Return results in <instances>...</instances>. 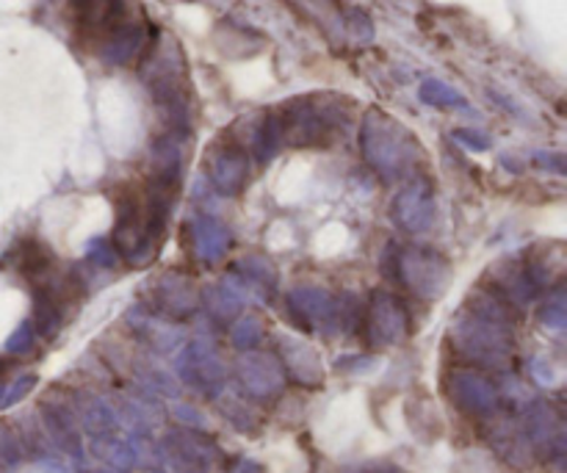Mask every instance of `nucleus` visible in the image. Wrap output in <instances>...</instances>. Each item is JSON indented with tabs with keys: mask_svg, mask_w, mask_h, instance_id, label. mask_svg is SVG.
<instances>
[{
	"mask_svg": "<svg viewBox=\"0 0 567 473\" xmlns=\"http://www.w3.org/2000/svg\"><path fill=\"white\" fill-rule=\"evenodd\" d=\"M177 188L181 186L150 175L144 183L127 186L116 199V225L111 244L131 269H144L158 258L166 230H169Z\"/></svg>",
	"mask_w": 567,
	"mask_h": 473,
	"instance_id": "1",
	"label": "nucleus"
},
{
	"mask_svg": "<svg viewBox=\"0 0 567 473\" xmlns=\"http://www.w3.org/2000/svg\"><path fill=\"white\" fill-rule=\"evenodd\" d=\"M515 310L496 291H474L457 319L452 321L454 349L463 360L491 371H507L513 366L518 341H515Z\"/></svg>",
	"mask_w": 567,
	"mask_h": 473,
	"instance_id": "2",
	"label": "nucleus"
},
{
	"mask_svg": "<svg viewBox=\"0 0 567 473\" xmlns=\"http://www.w3.org/2000/svg\"><path fill=\"white\" fill-rule=\"evenodd\" d=\"M142 81L169 131L192 133V86H188L186 61L175 42L153 39L147 44Z\"/></svg>",
	"mask_w": 567,
	"mask_h": 473,
	"instance_id": "3",
	"label": "nucleus"
},
{
	"mask_svg": "<svg viewBox=\"0 0 567 473\" xmlns=\"http://www.w3.org/2000/svg\"><path fill=\"white\" fill-rule=\"evenodd\" d=\"M360 147L363 158L385 183L410 181L424 161L415 133H410L396 116L371 109L360 125Z\"/></svg>",
	"mask_w": 567,
	"mask_h": 473,
	"instance_id": "4",
	"label": "nucleus"
},
{
	"mask_svg": "<svg viewBox=\"0 0 567 473\" xmlns=\"http://www.w3.org/2000/svg\"><path fill=\"white\" fill-rule=\"evenodd\" d=\"M282 147H330L349 131V105L332 94H305L275 109Z\"/></svg>",
	"mask_w": 567,
	"mask_h": 473,
	"instance_id": "5",
	"label": "nucleus"
},
{
	"mask_svg": "<svg viewBox=\"0 0 567 473\" xmlns=\"http://www.w3.org/2000/svg\"><path fill=\"white\" fill-rule=\"evenodd\" d=\"M393 277L413 297L435 302L452 288V260L432 247H402L393 253Z\"/></svg>",
	"mask_w": 567,
	"mask_h": 473,
	"instance_id": "6",
	"label": "nucleus"
},
{
	"mask_svg": "<svg viewBox=\"0 0 567 473\" xmlns=\"http://www.w3.org/2000/svg\"><path fill=\"white\" fill-rule=\"evenodd\" d=\"M491 280L498 297L507 299L513 308H526L548 291V266L524 253L507 255L491 271Z\"/></svg>",
	"mask_w": 567,
	"mask_h": 473,
	"instance_id": "7",
	"label": "nucleus"
},
{
	"mask_svg": "<svg viewBox=\"0 0 567 473\" xmlns=\"http://www.w3.org/2000/svg\"><path fill=\"white\" fill-rule=\"evenodd\" d=\"M161 460L169 473H214L225 454L205 432L177 426L161 438Z\"/></svg>",
	"mask_w": 567,
	"mask_h": 473,
	"instance_id": "8",
	"label": "nucleus"
},
{
	"mask_svg": "<svg viewBox=\"0 0 567 473\" xmlns=\"http://www.w3.org/2000/svg\"><path fill=\"white\" fill-rule=\"evenodd\" d=\"M177 374L205 399H219L227 388V366L219 358L216 347L205 338H194L177 358Z\"/></svg>",
	"mask_w": 567,
	"mask_h": 473,
	"instance_id": "9",
	"label": "nucleus"
},
{
	"mask_svg": "<svg viewBox=\"0 0 567 473\" xmlns=\"http://www.w3.org/2000/svg\"><path fill=\"white\" fill-rule=\"evenodd\" d=\"M365 341L374 349H391L408 338L410 316L402 299L391 291H374L363 305Z\"/></svg>",
	"mask_w": 567,
	"mask_h": 473,
	"instance_id": "10",
	"label": "nucleus"
},
{
	"mask_svg": "<svg viewBox=\"0 0 567 473\" xmlns=\"http://www.w3.org/2000/svg\"><path fill=\"white\" fill-rule=\"evenodd\" d=\"M520 426H524L526 438H529L532 449H535L537 460H548L554 465L565 463L567 452V435H565V419L551 402H535L518 413Z\"/></svg>",
	"mask_w": 567,
	"mask_h": 473,
	"instance_id": "11",
	"label": "nucleus"
},
{
	"mask_svg": "<svg viewBox=\"0 0 567 473\" xmlns=\"http://www.w3.org/2000/svg\"><path fill=\"white\" fill-rule=\"evenodd\" d=\"M286 308L291 319L305 332H319V336H338L341 319H338V299L319 286L293 288L286 297Z\"/></svg>",
	"mask_w": 567,
	"mask_h": 473,
	"instance_id": "12",
	"label": "nucleus"
},
{
	"mask_svg": "<svg viewBox=\"0 0 567 473\" xmlns=\"http://www.w3.org/2000/svg\"><path fill=\"white\" fill-rule=\"evenodd\" d=\"M446 391L452 402L476 421L493 419L502 410V397H498L496 382L487 380L485 374L474 369H454L446 377Z\"/></svg>",
	"mask_w": 567,
	"mask_h": 473,
	"instance_id": "13",
	"label": "nucleus"
},
{
	"mask_svg": "<svg viewBox=\"0 0 567 473\" xmlns=\"http://www.w3.org/2000/svg\"><path fill=\"white\" fill-rule=\"evenodd\" d=\"M236 380L249 399H255V402H271V399H277L286 391L288 377L282 371V363L277 354L249 349V352H244L238 358Z\"/></svg>",
	"mask_w": 567,
	"mask_h": 473,
	"instance_id": "14",
	"label": "nucleus"
},
{
	"mask_svg": "<svg viewBox=\"0 0 567 473\" xmlns=\"http://www.w3.org/2000/svg\"><path fill=\"white\" fill-rule=\"evenodd\" d=\"M205 169H208V181L216 194H221V197H238L249 183L252 158H249V153L241 144L219 142L208 150Z\"/></svg>",
	"mask_w": 567,
	"mask_h": 473,
	"instance_id": "15",
	"label": "nucleus"
},
{
	"mask_svg": "<svg viewBox=\"0 0 567 473\" xmlns=\"http://www.w3.org/2000/svg\"><path fill=\"white\" fill-rule=\"evenodd\" d=\"M150 308H153L155 319L164 321H183L192 319L199 308L197 286L183 271H166L155 280L153 291H150Z\"/></svg>",
	"mask_w": 567,
	"mask_h": 473,
	"instance_id": "16",
	"label": "nucleus"
},
{
	"mask_svg": "<svg viewBox=\"0 0 567 473\" xmlns=\"http://www.w3.org/2000/svg\"><path fill=\"white\" fill-rule=\"evenodd\" d=\"M482 424H485L487 443H491V449L504 463L518 471H529L537 463L535 449H532L529 438H526L524 426H520L518 413L502 415V410H498L493 419L482 421Z\"/></svg>",
	"mask_w": 567,
	"mask_h": 473,
	"instance_id": "17",
	"label": "nucleus"
},
{
	"mask_svg": "<svg viewBox=\"0 0 567 473\" xmlns=\"http://www.w3.org/2000/svg\"><path fill=\"white\" fill-rule=\"evenodd\" d=\"M3 264H9L11 269L22 277V280L31 282V288L53 286V282L61 277L55 255L50 253L48 244H42L39 238H33V236L20 238V241L9 249V255L3 258Z\"/></svg>",
	"mask_w": 567,
	"mask_h": 473,
	"instance_id": "18",
	"label": "nucleus"
},
{
	"mask_svg": "<svg viewBox=\"0 0 567 473\" xmlns=\"http://www.w3.org/2000/svg\"><path fill=\"white\" fill-rule=\"evenodd\" d=\"M39 419H42L44 430H48L50 441L59 446V452H64L66 457L78 460V463L86 457L81 419H78V413L70 408V404L61 402V399L44 397L42 402H39Z\"/></svg>",
	"mask_w": 567,
	"mask_h": 473,
	"instance_id": "19",
	"label": "nucleus"
},
{
	"mask_svg": "<svg viewBox=\"0 0 567 473\" xmlns=\"http://www.w3.org/2000/svg\"><path fill=\"white\" fill-rule=\"evenodd\" d=\"M393 222L408 233H426L435 222V192L424 177H410L393 199Z\"/></svg>",
	"mask_w": 567,
	"mask_h": 473,
	"instance_id": "20",
	"label": "nucleus"
},
{
	"mask_svg": "<svg viewBox=\"0 0 567 473\" xmlns=\"http://www.w3.org/2000/svg\"><path fill=\"white\" fill-rule=\"evenodd\" d=\"M277 352H280V363L288 380L305 388L324 385V360H321L319 349L310 347L305 338L280 336L277 338Z\"/></svg>",
	"mask_w": 567,
	"mask_h": 473,
	"instance_id": "21",
	"label": "nucleus"
},
{
	"mask_svg": "<svg viewBox=\"0 0 567 473\" xmlns=\"http://www.w3.org/2000/svg\"><path fill=\"white\" fill-rule=\"evenodd\" d=\"M150 44V22L142 17H131L125 25L116 28L114 33L97 44V53L105 64L127 66L136 59H142Z\"/></svg>",
	"mask_w": 567,
	"mask_h": 473,
	"instance_id": "22",
	"label": "nucleus"
},
{
	"mask_svg": "<svg viewBox=\"0 0 567 473\" xmlns=\"http://www.w3.org/2000/svg\"><path fill=\"white\" fill-rule=\"evenodd\" d=\"M72 9H75L78 28L83 37L94 39L97 44L131 20L127 0H72Z\"/></svg>",
	"mask_w": 567,
	"mask_h": 473,
	"instance_id": "23",
	"label": "nucleus"
},
{
	"mask_svg": "<svg viewBox=\"0 0 567 473\" xmlns=\"http://www.w3.org/2000/svg\"><path fill=\"white\" fill-rule=\"evenodd\" d=\"M192 247L199 264L216 266L230 255L233 236L225 222H219L210 214H199L192 222Z\"/></svg>",
	"mask_w": 567,
	"mask_h": 473,
	"instance_id": "24",
	"label": "nucleus"
},
{
	"mask_svg": "<svg viewBox=\"0 0 567 473\" xmlns=\"http://www.w3.org/2000/svg\"><path fill=\"white\" fill-rule=\"evenodd\" d=\"M199 302L205 305V310H208V316L214 321H219V325H233V321L241 316L244 305H247V294H244V288L238 286L236 277H225L221 282H216V286H208L205 288V294L199 297Z\"/></svg>",
	"mask_w": 567,
	"mask_h": 473,
	"instance_id": "25",
	"label": "nucleus"
},
{
	"mask_svg": "<svg viewBox=\"0 0 567 473\" xmlns=\"http://www.w3.org/2000/svg\"><path fill=\"white\" fill-rule=\"evenodd\" d=\"M230 275L236 277L244 294H252L260 299H269L277 294V269L264 255H247V258L236 260Z\"/></svg>",
	"mask_w": 567,
	"mask_h": 473,
	"instance_id": "26",
	"label": "nucleus"
},
{
	"mask_svg": "<svg viewBox=\"0 0 567 473\" xmlns=\"http://www.w3.org/2000/svg\"><path fill=\"white\" fill-rule=\"evenodd\" d=\"M252 147H255V158L260 164H269L282 147V136H280V122H277L275 111L264 114L260 125L255 127V138H252Z\"/></svg>",
	"mask_w": 567,
	"mask_h": 473,
	"instance_id": "27",
	"label": "nucleus"
},
{
	"mask_svg": "<svg viewBox=\"0 0 567 473\" xmlns=\"http://www.w3.org/2000/svg\"><path fill=\"white\" fill-rule=\"evenodd\" d=\"M419 97L421 103L435 105V109H468V100L452 89L449 83L437 81V78H426L424 83L419 86Z\"/></svg>",
	"mask_w": 567,
	"mask_h": 473,
	"instance_id": "28",
	"label": "nucleus"
},
{
	"mask_svg": "<svg viewBox=\"0 0 567 473\" xmlns=\"http://www.w3.org/2000/svg\"><path fill=\"white\" fill-rule=\"evenodd\" d=\"M25 457V441L11 424H0V471L11 473L20 469Z\"/></svg>",
	"mask_w": 567,
	"mask_h": 473,
	"instance_id": "29",
	"label": "nucleus"
},
{
	"mask_svg": "<svg viewBox=\"0 0 567 473\" xmlns=\"http://www.w3.org/2000/svg\"><path fill=\"white\" fill-rule=\"evenodd\" d=\"M230 338H233V347H236L238 352H249V349H258V343L264 341V325H260L258 316L244 313V316H238L236 321H233Z\"/></svg>",
	"mask_w": 567,
	"mask_h": 473,
	"instance_id": "30",
	"label": "nucleus"
},
{
	"mask_svg": "<svg viewBox=\"0 0 567 473\" xmlns=\"http://www.w3.org/2000/svg\"><path fill=\"white\" fill-rule=\"evenodd\" d=\"M540 321L548 327V330L563 332L567 327V294L565 286H557L554 291L546 294L540 305Z\"/></svg>",
	"mask_w": 567,
	"mask_h": 473,
	"instance_id": "31",
	"label": "nucleus"
},
{
	"mask_svg": "<svg viewBox=\"0 0 567 473\" xmlns=\"http://www.w3.org/2000/svg\"><path fill=\"white\" fill-rule=\"evenodd\" d=\"M37 382H39L37 374H22V377H17L14 385L3 388V397H0V408H3V410L14 408L17 402H22V399H25L28 393H31L33 388H37Z\"/></svg>",
	"mask_w": 567,
	"mask_h": 473,
	"instance_id": "32",
	"label": "nucleus"
},
{
	"mask_svg": "<svg viewBox=\"0 0 567 473\" xmlns=\"http://www.w3.org/2000/svg\"><path fill=\"white\" fill-rule=\"evenodd\" d=\"M86 258L92 260L97 269H114L116 260H120V255H116L114 244L111 241H105V238H94V241H89Z\"/></svg>",
	"mask_w": 567,
	"mask_h": 473,
	"instance_id": "33",
	"label": "nucleus"
},
{
	"mask_svg": "<svg viewBox=\"0 0 567 473\" xmlns=\"http://www.w3.org/2000/svg\"><path fill=\"white\" fill-rule=\"evenodd\" d=\"M33 343H37V332H33V325H31V321H22V325L17 327L14 332H11L9 341H6V352H9V354H25V352H31Z\"/></svg>",
	"mask_w": 567,
	"mask_h": 473,
	"instance_id": "34",
	"label": "nucleus"
},
{
	"mask_svg": "<svg viewBox=\"0 0 567 473\" xmlns=\"http://www.w3.org/2000/svg\"><path fill=\"white\" fill-rule=\"evenodd\" d=\"M343 22H347L349 33H354L360 42H369V39L374 37V25H371V20H369V14H365V11L347 9V11H343Z\"/></svg>",
	"mask_w": 567,
	"mask_h": 473,
	"instance_id": "35",
	"label": "nucleus"
},
{
	"mask_svg": "<svg viewBox=\"0 0 567 473\" xmlns=\"http://www.w3.org/2000/svg\"><path fill=\"white\" fill-rule=\"evenodd\" d=\"M452 136H454V142L463 144V147H468V150H474V153H485V150L493 147L491 136H485V133L474 131V127H457V131H454Z\"/></svg>",
	"mask_w": 567,
	"mask_h": 473,
	"instance_id": "36",
	"label": "nucleus"
},
{
	"mask_svg": "<svg viewBox=\"0 0 567 473\" xmlns=\"http://www.w3.org/2000/svg\"><path fill=\"white\" fill-rule=\"evenodd\" d=\"M349 473H404V471L393 463H363L349 469Z\"/></svg>",
	"mask_w": 567,
	"mask_h": 473,
	"instance_id": "37",
	"label": "nucleus"
},
{
	"mask_svg": "<svg viewBox=\"0 0 567 473\" xmlns=\"http://www.w3.org/2000/svg\"><path fill=\"white\" fill-rule=\"evenodd\" d=\"M535 158H537V164L548 166V169L559 172V175H563V172H565V164H563L565 158H563V155H559V153H537Z\"/></svg>",
	"mask_w": 567,
	"mask_h": 473,
	"instance_id": "38",
	"label": "nucleus"
},
{
	"mask_svg": "<svg viewBox=\"0 0 567 473\" xmlns=\"http://www.w3.org/2000/svg\"><path fill=\"white\" fill-rule=\"evenodd\" d=\"M532 366H535V374H537V380H540V382H546V385H548V382H554V371L548 369V366H546V369H543V363H540V360H535V363H532Z\"/></svg>",
	"mask_w": 567,
	"mask_h": 473,
	"instance_id": "39",
	"label": "nucleus"
},
{
	"mask_svg": "<svg viewBox=\"0 0 567 473\" xmlns=\"http://www.w3.org/2000/svg\"><path fill=\"white\" fill-rule=\"evenodd\" d=\"M236 473H264V465L255 463V460H244V463L238 465Z\"/></svg>",
	"mask_w": 567,
	"mask_h": 473,
	"instance_id": "40",
	"label": "nucleus"
},
{
	"mask_svg": "<svg viewBox=\"0 0 567 473\" xmlns=\"http://www.w3.org/2000/svg\"><path fill=\"white\" fill-rule=\"evenodd\" d=\"M42 473H70V471L59 469V465H53V463H44V471Z\"/></svg>",
	"mask_w": 567,
	"mask_h": 473,
	"instance_id": "41",
	"label": "nucleus"
},
{
	"mask_svg": "<svg viewBox=\"0 0 567 473\" xmlns=\"http://www.w3.org/2000/svg\"><path fill=\"white\" fill-rule=\"evenodd\" d=\"M3 369H6V366H3V363H0V371H3Z\"/></svg>",
	"mask_w": 567,
	"mask_h": 473,
	"instance_id": "42",
	"label": "nucleus"
}]
</instances>
